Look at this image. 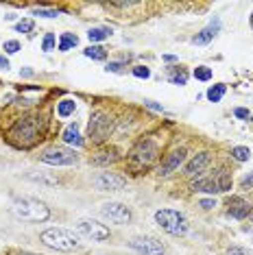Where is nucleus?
Returning a JSON list of instances; mask_svg holds the SVG:
<instances>
[{"label": "nucleus", "instance_id": "nucleus-29", "mask_svg": "<svg viewBox=\"0 0 253 255\" xmlns=\"http://www.w3.org/2000/svg\"><path fill=\"white\" fill-rule=\"evenodd\" d=\"M33 29H35V22H33L31 18H22L18 24H15V31L18 33H31Z\"/></svg>", "mask_w": 253, "mask_h": 255}, {"label": "nucleus", "instance_id": "nucleus-5", "mask_svg": "<svg viewBox=\"0 0 253 255\" xmlns=\"http://www.w3.org/2000/svg\"><path fill=\"white\" fill-rule=\"evenodd\" d=\"M114 127H116V118H114L105 109H96L90 116V123H87V137H90L92 144H103L109 140Z\"/></svg>", "mask_w": 253, "mask_h": 255}, {"label": "nucleus", "instance_id": "nucleus-36", "mask_svg": "<svg viewBox=\"0 0 253 255\" xmlns=\"http://www.w3.org/2000/svg\"><path fill=\"white\" fill-rule=\"evenodd\" d=\"M234 116H236V118H240V120H249L251 118L249 109H245V107H236L234 109Z\"/></svg>", "mask_w": 253, "mask_h": 255}, {"label": "nucleus", "instance_id": "nucleus-30", "mask_svg": "<svg viewBox=\"0 0 253 255\" xmlns=\"http://www.w3.org/2000/svg\"><path fill=\"white\" fill-rule=\"evenodd\" d=\"M33 15H42V18H57V15H59V9H44V7H37V9H33Z\"/></svg>", "mask_w": 253, "mask_h": 255}, {"label": "nucleus", "instance_id": "nucleus-28", "mask_svg": "<svg viewBox=\"0 0 253 255\" xmlns=\"http://www.w3.org/2000/svg\"><path fill=\"white\" fill-rule=\"evenodd\" d=\"M55 46H57V40H55V33H46L42 40V51L44 53H51L55 51Z\"/></svg>", "mask_w": 253, "mask_h": 255}, {"label": "nucleus", "instance_id": "nucleus-44", "mask_svg": "<svg viewBox=\"0 0 253 255\" xmlns=\"http://www.w3.org/2000/svg\"><path fill=\"white\" fill-rule=\"evenodd\" d=\"M251 26H253V13H251Z\"/></svg>", "mask_w": 253, "mask_h": 255}, {"label": "nucleus", "instance_id": "nucleus-33", "mask_svg": "<svg viewBox=\"0 0 253 255\" xmlns=\"http://www.w3.org/2000/svg\"><path fill=\"white\" fill-rule=\"evenodd\" d=\"M29 179L37 181V184H46V186H57L59 184L57 179H48V177H44V175H29Z\"/></svg>", "mask_w": 253, "mask_h": 255}, {"label": "nucleus", "instance_id": "nucleus-3", "mask_svg": "<svg viewBox=\"0 0 253 255\" xmlns=\"http://www.w3.org/2000/svg\"><path fill=\"white\" fill-rule=\"evenodd\" d=\"M11 214L18 220H29V223H44V220L51 218L48 205L37 201V198H31V196L15 198V201L11 203Z\"/></svg>", "mask_w": 253, "mask_h": 255}, {"label": "nucleus", "instance_id": "nucleus-18", "mask_svg": "<svg viewBox=\"0 0 253 255\" xmlns=\"http://www.w3.org/2000/svg\"><path fill=\"white\" fill-rule=\"evenodd\" d=\"M62 140L68 144V146H83V135H81V131H79V125L76 123H70L65 129L62 131Z\"/></svg>", "mask_w": 253, "mask_h": 255}, {"label": "nucleus", "instance_id": "nucleus-38", "mask_svg": "<svg viewBox=\"0 0 253 255\" xmlns=\"http://www.w3.org/2000/svg\"><path fill=\"white\" fill-rule=\"evenodd\" d=\"M144 107L153 109V112H164V107H162V105H157L155 101H151V98H144Z\"/></svg>", "mask_w": 253, "mask_h": 255}, {"label": "nucleus", "instance_id": "nucleus-9", "mask_svg": "<svg viewBox=\"0 0 253 255\" xmlns=\"http://www.w3.org/2000/svg\"><path fill=\"white\" fill-rule=\"evenodd\" d=\"M129 249L140 255H164L166 253V245L155 236H137L129 240Z\"/></svg>", "mask_w": 253, "mask_h": 255}, {"label": "nucleus", "instance_id": "nucleus-11", "mask_svg": "<svg viewBox=\"0 0 253 255\" xmlns=\"http://www.w3.org/2000/svg\"><path fill=\"white\" fill-rule=\"evenodd\" d=\"M101 216L105 220H109V223H114V225H126L131 220V209L123 203L109 201V203L101 205Z\"/></svg>", "mask_w": 253, "mask_h": 255}, {"label": "nucleus", "instance_id": "nucleus-8", "mask_svg": "<svg viewBox=\"0 0 253 255\" xmlns=\"http://www.w3.org/2000/svg\"><path fill=\"white\" fill-rule=\"evenodd\" d=\"M186 162H188V151H186L184 146L173 148V151H168L162 157V162H159V166H157V175L159 177H168V175L177 173L181 166H186Z\"/></svg>", "mask_w": 253, "mask_h": 255}, {"label": "nucleus", "instance_id": "nucleus-6", "mask_svg": "<svg viewBox=\"0 0 253 255\" xmlns=\"http://www.w3.org/2000/svg\"><path fill=\"white\" fill-rule=\"evenodd\" d=\"M155 223L162 231L170 236H184L188 234L190 223L179 209H157L155 212Z\"/></svg>", "mask_w": 253, "mask_h": 255}, {"label": "nucleus", "instance_id": "nucleus-20", "mask_svg": "<svg viewBox=\"0 0 253 255\" xmlns=\"http://www.w3.org/2000/svg\"><path fill=\"white\" fill-rule=\"evenodd\" d=\"M214 173H216V179H218V188H221V192H232L234 181H232V175H229V170L225 168V166H218Z\"/></svg>", "mask_w": 253, "mask_h": 255}, {"label": "nucleus", "instance_id": "nucleus-25", "mask_svg": "<svg viewBox=\"0 0 253 255\" xmlns=\"http://www.w3.org/2000/svg\"><path fill=\"white\" fill-rule=\"evenodd\" d=\"M83 55L87 59H94V62H105L107 59V51L103 46H87L83 51Z\"/></svg>", "mask_w": 253, "mask_h": 255}, {"label": "nucleus", "instance_id": "nucleus-13", "mask_svg": "<svg viewBox=\"0 0 253 255\" xmlns=\"http://www.w3.org/2000/svg\"><path fill=\"white\" fill-rule=\"evenodd\" d=\"M94 186L101 192H120L126 188V179L118 173H101L94 177Z\"/></svg>", "mask_w": 253, "mask_h": 255}, {"label": "nucleus", "instance_id": "nucleus-39", "mask_svg": "<svg viewBox=\"0 0 253 255\" xmlns=\"http://www.w3.org/2000/svg\"><path fill=\"white\" fill-rule=\"evenodd\" d=\"M227 255H249V251L243 247H229L227 249Z\"/></svg>", "mask_w": 253, "mask_h": 255}, {"label": "nucleus", "instance_id": "nucleus-21", "mask_svg": "<svg viewBox=\"0 0 253 255\" xmlns=\"http://www.w3.org/2000/svg\"><path fill=\"white\" fill-rule=\"evenodd\" d=\"M76 44H79V37H76L74 33H62L59 42H57V48H59V53H68V51H72Z\"/></svg>", "mask_w": 253, "mask_h": 255}, {"label": "nucleus", "instance_id": "nucleus-17", "mask_svg": "<svg viewBox=\"0 0 253 255\" xmlns=\"http://www.w3.org/2000/svg\"><path fill=\"white\" fill-rule=\"evenodd\" d=\"M218 29H221V22H218V20H212L210 24L205 26V29L199 31L194 37H192V44H196V46H205V44H210L214 37H216Z\"/></svg>", "mask_w": 253, "mask_h": 255}, {"label": "nucleus", "instance_id": "nucleus-43", "mask_svg": "<svg viewBox=\"0 0 253 255\" xmlns=\"http://www.w3.org/2000/svg\"><path fill=\"white\" fill-rule=\"evenodd\" d=\"M15 255H37V253H29V251H20V253H15Z\"/></svg>", "mask_w": 253, "mask_h": 255}, {"label": "nucleus", "instance_id": "nucleus-14", "mask_svg": "<svg viewBox=\"0 0 253 255\" xmlns=\"http://www.w3.org/2000/svg\"><path fill=\"white\" fill-rule=\"evenodd\" d=\"M190 190L192 192H203V194H218L221 188H218V179H216V173L207 175V177H199V179L190 181Z\"/></svg>", "mask_w": 253, "mask_h": 255}, {"label": "nucleus", "instance_id": "nucleus-42", "mask_svg": "<svg viewBox=\"0 0 253 255\" xmlns=\"http://www.w3.org/2000/svg\"><path fill=\"white\" fill-rule=\"evenodd\" d=\"M164 62H177V57L175 55H164Z\"/></svg>", "mask_w": 253, "mask_h": 255}, {"label": "nucleus", "instance_id": "nucleus-24", "mask_svg": "<svg viewBox=\"0 0 253 255\" xmlns=\"http://www.w3.org/2000/svg\"><path fill=\"white\" fill-rule=\"evenodd\" d=\"M168 81L173 83V85H186V83H188V72H186V68H181V65H175Z\"/></svg>", "mask_w": 253, "mask_h": 255}, {"label": "nucleus", "instance_id": "nucleus-7", "mask_svg": "<svg viewBox=\"0 0 253 255\" xmlns=\"http://www.w3.org/2000/svg\"><path fill=\"white\" fill-rule=\"evenodd\" d=\"M40 159L48 166H74L79 162V155L68 146H51L40 153Z\"/></svg>", "mask_w": 253, "mask_h": 255}, {"label": "nucleus", "instance_id": "nucleus-15", "mask_svg": "<svg viewBox=\"0 0 253 255\" xmlns=\"http://www.w3.org/2000/svg\"><path fill=\"white\" fill-rule=\"evenodd\" d=\"M120 159V151L116 146H103L90 157V164L94 166H112Z\"/></svg>", "mask_w": 253, "mask_h": 255}, {"label": "nucleus", "instance_id": "nucleus-27", "mask_svg": "<svg viewBox=\"0 0 253 255\" xmlns=\"http://www.w3.org/2000/svg\"><path fill=\"white\" fill-rule=\"evenodd\" d=\"M192 74H194L196 81H210L212 79V68H207V65H196Z\"/></svg>", "mask_w": 253, "mask_h": 255}, {"label": "nucleus", "instance_id": "nucleus-32", "mask_svg": "<svg viewBox=\"0 0 253 255\" xmlns=\"http://www.w3.org/2000/svg\"><path fill=\"white\" fill-rule=\"evenodd\" d=\"M125 68H126V64H123V62H109V64L105 65V70H107V72H114V74H120V72H125Z\"/></svg>", "mask_w": 253, "mask_h": 255}, {"label": "nucleus", "instance_id": "nucleus-2", "mask_svg": "<svg viewBox=\"0 0 253 255\" xmlns=\"http://www.w3.org/2000/svg\"><path fill=\"white\" fill-rule=\"evenodd\" d=\"M40 242L44 247L53 249V251H59V253H70L81 247L79 234H74L72 229H65V227H51V229L42 231Z\"/></svg>", "mask_w": 253, "mask_h": 255}, {"label": "nucleus", "instance_id": "nucleus-34", "mask_svg": "<svg viewBox=\"0 0 253 255\" xmlns=\"http://www.w3.org/2000/svg\"><path fill=\"white\" fill-rule=\"evenodd\" d=\"M131 72H133V76H137V79H148V76H151V70H148L146 65H135Z\"/></svg>", "mask_w": 253, "mask_h": 255}, {"label": "nucleus", "instance_id": "nucleus-1", "mask_svg": "<svg viewBox=\"0 0 253 255\" xmlns=\"http://www.w3.org/2000/svg\"><path fill=\"white\" fill-rule=\"evenodd\" d=\"M48 120L40 112L24 114L13 120V125L7 129V140L15 148H33L40 140H44Z\"/></svg>", "mask_w": 253, "mask_h": 255}, {"label": "nucleus", "instance_id": "nucleus-35", "mask_svg": "<svg viewBox=\"0 0 253 255\" xmlns=\"http://www.w3.org/2000/svg\"><path fill=\"white\" fill-rule=\"evenodd\" d=\"M199 207L205 209V212H210V209L216 207V201H214V198H201V201H199Z\"/></svg>", "mask_w": 253, "mask_h": 255}, {"label": "nucleus", "instance_id": "nucleus-31", "mask_svg": "<svg viewBox=\"0 0 253 255\" xmlns=\"http://www.w3.org/2000/svg\"><path fill=\"white\" fill-rule=\"evenodd\" d=\"M20 48H22V46H20L18 40H7V42L2 44V51L7 53V55H15V53L20 51Z\"/></svg>", "mask_w": 253, "mask_h": 255}, {"label": "nucleus", "instance_id": "nucleus-26", "mask_svg": "<svg viewBox=\"0 0 253 255\" xmlns=\"http://www.w3.org/2000/svg\"><path fill=\"white\" fill-rule=\"evenodd\" d=\"M232 157L236 159V162H249L251 151L247 146H234L232 148Z\"/></svg>", "mask_w": 253, "mask_h": 255}, {"label": "nucleus", "instance_id": "nucleus-10", "mask_svg": "<svg viewBox=\"0 0 253 255\" xmlns=\"http://www.w3.org/2000/svg\"><path fill=\"white\" fill-rule=\"evenodd\" d=\"M76 231H79L81 236L90 238L92 242H105V240H109V236H112V231H109L105 225H101L98 220H92V218L76 220Z\"/></svg>", "mask_w": 253, "mask_h": 255}, {"label": "nucleus", "instance_id": "nucleus-41", "mask_svg": "<svg viewBox=\"0 0 253 255\" xmlns=\"http://www.w3.org/2000/svg\"><path fill=\"white\" fill-rule=\"evenodd\" d=\"M20 74L22 76H33V70L31 68H24V70H20Z\"/></svg>", "mask_w": 253, "mask_h": 255}, {"label": "nucleus", "instance_id": "nucleus-45", "mask_svg": "<svg viewBox=\"0 0 253 255\" xmlns=\"http://www.w3.org/2000/svg\"><path fill=\"white\" fill-rule=\"evenodd\" d=\"M251 120H253V114H251Z\"/></svg>", "mask_w": 253, "mask_h": 255}, {"label": "nucleus", "instance_id": "nucleus-22", "mask_svg": "<svg viewBox=\"0 0 253 255\" xmlns=\"http://www.w3.org/2000/svg\"><path fill=\"white\" fill-rule=\"evenodd\" d=\"M76 109V101H72V98H63V101L57 103V116L59 118H70V116L74 114Z\"/></svg>", "mask_w": 253, "mask_h": 255}, {"label": "nucleus", "instance_id": "nucleus-4", "mask_svg": "<svg viewBox=\"0 0 253 255\" xmlns=\"http://www.w3.org/2000/svg\"><path fill=\"white\" fill-rule=\"evenodd\" d=\"M157 157H159V144L155 140H151V137L137 140L133 144V148L129 151V155H126L131 168H135V170H148L157 162Z\"/></svg>", "mask_w": 253, "mask_h": 255}, {"label": "nucleus", "instance_id": "nucleus-12", "mask_svg": "<svg viewBox=\"0 0 253 255\" xmlns=\"http://www.w3.org/2000/svg\"><path fill=\"white\" fill-rule=\"evenodd\" d=\"M212 164V153L210 151H201L196 153L192 159H188L184 166V175L188 177V179H199L203 177V173L207 170V166Z\"/></svg>", "mask_w": 253, "mask_h": 255}, {"label": "nucleus", "instance_id": "nucleus-37", "mask_svg": "<svg viewBox=\"0 0 253 255\" xmlns=\"http://www.w3.org/2000/svg\"><path fill=\"white\" fill-rule=\"evenodd\" d=\"M251 188H253V173L251 175H247L245 177V179H243V184H240V190H251Z\"/></svg>", "mask_w": 253, "mask_h": 255}, {"label": "nucleus", "instance_id": "nucleus-23", "mask_svg": "<svg viewBox=\"0 0 253 255\" xmlns=\"http://www.w3.org/2000/svg\"><path fill=\"white\" fill-rule=\"evenodd\" d=\"M225 92H227V85H225V83H216V85H212L210 90H207L205 96H207V101L210 103H221Z\"/></svg>", "mask_w": 253, "mask_h": 255}, {"label": "nucleus", "instance_id": "nucleus-40", "mask_svg": "<svg viewBox=\"0 0 253 255\" xmlns=\"http://www.w3.org/2000/svg\"><path fill=\"white\" fill-rule=\"evenodd\" d=\"M0 70H9V59L7 57H0Z\"/></svg>", "mask_w": 253, "mask_h": 255}, {"label": "nucleus", "instance_id": "nucleus-19", "mask_svg": "<svg viewBox=\"0 0 253 255\" xmlns=\"http://www.w3.org/2000/svg\"><path fill=\"white\" fill-rule=\"evenodd\" d=\"M112 33H114L112 26H92V29L87 31V40H90L92 44L94 42H105V40L112 37Z\"/></svg>", "mask_w": 253, "mask_h": 255}, {"label": "nucleus", "instance_id": "nucleus-16", "mask_svg": "<svg viewBox=\"0 0 253 255\" xmlns=\"http://www.w3.org/2000/svg\"><path fill=\"white\" fill-rule=\"evenodd\" d=\"M251 214V203H247L243 196H232L227 201V216L236 220H245Z\"/></svg>", "mask_w": 253, "mask_h": 255}]
</instances>
